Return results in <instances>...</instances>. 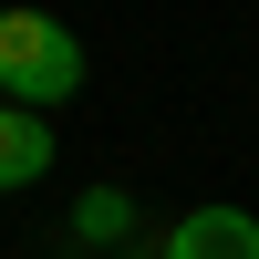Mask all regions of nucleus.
<instances>
[{
    "label": "nucleus",
    "mask_w": 259,
    "mask_h": 259,
    "mask_svg": "<svg viewBox=\"0 0 259 259\" xmlns=\"http://www.w3.org/2000/svg\"><path fill=\"white\" fill-rule=\"evenodd\" d=\"M62 94H83V41H73V21L0 0V104H31V114H52Z\"/></svg>",
    "instance_id": "obj_1"
},
{
    "label": "nucleus",
    "mask_w": 259,
    "mask_h": 259,
    "mask_svg": "<svg viewBox=\"0 0 259 259\" xmlns=\"http://www.w3.org/2000/svg\"><path fill=\"white\" fill-rule=\"evenodd\" d=\"M166 259H259V218L249 207H187L166 228Z\"/></svg>",
    "instance_id": "obj_2"
},
{
    "label": "nucleus",
    "mask_w": 259,
    "mask_h": 259,
    "mask_svg": "<svg viewBox=\"0 0 259 259\" xmlns=\"http://www.w3.org/2000/svg\"><path fill=\"white\" fill-rule=\"evenodd\" d=\"M52 177V124L31 104H0V187H41Z\"/></svg>",
    "instance_id": "obj_3"
},
{
    "label": "nucleus",
    "mask_w": 259,
    "mask_h": 259,
    "mask_svg": "<svg viewBox=\"0 0 259 259\" xmlns=\"http://www.w3.org/2000/svg\"><path fill=\"white\" fill-rule=\"evenodd\" d=\"M124 218H135V207H124V187H83V207H73V228L94 249H124Z\"/></svg>",
    "instance_id": "obj_4"
},
{
    "label": "nucleus",
    "mask_w": 259,
    "mask_h": 259,
    "mask_svg": "<svg viewBox=\"0 0 259 259\" xmlns=\"http://www.w3.org/2000/svg\"><path fill=\"white\" fill-rule=\"evenodd\" d=\"M104 259H145V249H104Z\"/></svg>",
    "instance_id": "obj_5"
}]
</instances>
